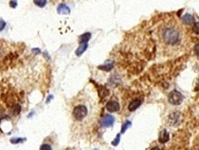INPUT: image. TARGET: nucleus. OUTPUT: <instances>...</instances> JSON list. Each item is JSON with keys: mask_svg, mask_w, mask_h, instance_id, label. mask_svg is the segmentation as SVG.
<instances>
[{"mask_svg": "<svg viewBox=\"0 0 199 150\" xmlns=\"http://www.w3.org/2000/svg\"><path fill=\"white\" fill-rule=\"evenodd\" d=\"M87 107L82 104H77L73 105V109L71 112V116L75 122H82L88 115Z\"/></svg>", "mask_w": 199, "mask_h": 150, "instance_id": "1", "label": "nucleus"}, {"mask_svg": "<svg viewBox=\"0 0 199 150\" xmlns=\"http://www.w3.org/2000/svg\"><path fill=\"white\" fill-rule=\"evenodd\" d=\"M163 40L168 44L174 45L180 41V34L172 28H168L163 32Z\"/></svg>", "mask_w": 199, "mask_h": 150, "instance_id": "2", "label": "nucleus"}, {"mask_svg": "<svg viewBox=\"0 0 199 150\" xmlns=\"http://www.w3.org/2000/svg\"><path fill=\"white\" fill-rule=\"evenodd\" d=\"M183 96L178 91L174 90L169 94V101L173 105H180L183 102Z\"/></svg>", "mask_w": 199, "mask_h": 150, "instance_id": "3", "label": "nucleus"}, {"mask_svg": "<svg viewBox=\"0 0 199 150\" xmlns=\"http://www.w3.org/2000/svg\"><path fill=\"white\" fill-rule=\"evenodd\" d=\"M115 123V119L111 115H106L102 118L101 121H100V124L103 127L105 128H109L111 127Z\"/></svg>", "mask_w": 199, "mask_h": 150, "instance_id": "4", "label": "nucleus"}, {"mask_svg": "<svg viewBox=\"0 0 199 150\" xmlns=\"http://www.w3.org/2000/svg\"><path fill=\"white\" fill-rule=\"evenodd\" d=\"M106 109H107L108 111L111 113L117 112V111L120 110V105L115 101H109L106 104Z\"/></svg>", "mask_w": 199, "mask_h": 150, "instance_id": "5", "label": "nucleus"}, {"mask_svg": "<svg viewBox=\"0 0 199 150\" xmlns=\"http://www.w3.org/2000/svg\"><path fill=\"white\" fill-rule=\"evenodd\" d=\"M180 113H173L171 114L169 116V124L171 125H176L178 124V123L180 120Z\"/></svg>", "mask_w": 199, "mask_h": 150, "instance_id": "6", "label": "nucleus"}, {"mask_svg": "<svg viewBox=\"0 0 199 150\" xmlns=\"http://www.w3.org/2000/svg\"><path fill=\"white\" fill-rule=\"evenodd\" d=\"M169 140V134L166 129L163 130L159 135V141L161 143H166Z\"/></svg>", "mask_w": 199, "mask_h": 150, "instance_id": "7", "label": "nucleus"}, {"mask_svg": "<svg viewBox=\"0 0 199 150\" xmlns=\"http://www.w3.org/2000/svg\"><path fill=\"white\" fill-rule=\"evenodd\" d=\"M141 104V101L139 99H135L132 101L129 104V106H128V109H129V110L131 111V112H133V111H135L137 108L139 107Z\"/></svg>", "mask_w": 199, "mask_h": 150, "instance_id": "8", "label": "nucleus"}, {"mask_svg": "<svg viewBox=\"0 0 199 150\" xmlns=\"http://www.w3.org/2000/svg\"><path fill=\"white\" fill-rule=\"evenodd\" d=\"M58 13L61 14H69L70 13V10L66 5L61 4L58 7Z\"/></svg>", "mask_w": 199, "mask_h": 150, "instance_id": "9", "label": "nucleus"}, {"mask_svg": "<svg viewBox=\"0 0 199 150\" xmlns=\"http://www.w3.org/2000/svg\"><path fill=\"white\" fill-rule=\"evenodd\" d=\"M91 38V33L89 32H86V33L83 34L81 36L79 37V44H84V43H87L89 41V39Z\"/></svg>", "mask_w": 199, "mask_h": 150, "instance_id": "10", "label": "nucleus"}, {"mask_svg": "<svg viewBox=\"0 0 199 150\" xmlns=\"http://www.w3.org/2000/svg\"><path fill=\"white\" fill-rule=\"evenodd\" d=\"M183 22L185 24H191L194 22V18L192 15L186 14L183 17Z\"/></svg>", "mask_w": 199, "mask_h": 150, "instance_id": "11", "label": "nucleus"}, {"mask_svg": "<svg viewBox=\"0 0 199 150\" xmlns=\"http://www.w3.org/2000/svg\"><path fill=\"white\" fill-rule=\"evenodd\" d=\"M87 47H88L87 43H84V44H81V45H80L79 47H78V49H77V50H76V55L78 56H81L82 54L83 53H84L85 51L86 50Z\"/></svg>", "mask_w": 199, "mask_h": 150, "instance_id": "12", "label": "nucleus"}, {"mask_svg": "<svg viewBox=\"0 0 199 150\" xmlns=\"http://www.w3.org/2000/svg\"><path fill=\"white\" fill-rule=\"evenodd\" d=\"M114 67L113 63H108V64L103 65H100L98 67V69L100 70L106 71V72H109V71L112 70Z\"/></svg>", "mask_w": 199, "mask_h": 150, "instance_id": "13", "label": "nucleus"}, {"mask_svg": "<svg viewBox=\"0 0 199 150\" xmlns=\"http://www.w3.org/2000/svg\"><path fill=\"white\" fill-rule=\"evenodd\" d=\"M21 110V107L19 104H15L14 106L12 107L11 113L14 115H18Z\"/></svg>", "mask_w": 199, "mask_h": 150, "instance_id": "14", "label": "nucleus"}, {"mask_svg": "<svg viewBox=\"0 0 199 150\" xmlns=\"http://www.w3.org/2000/svg\"><path fill=\"white\" fill-rule=\"evenodd\" d=\"M34 2L38 7L43 8L47 4V0H34Z\"/></svg>", "mask_w": 199, "mask_h": 150, "instance_id": "15", "label": "nucleus"}, {"mask_svg": "<svg viewBox=\"0 0 199 150\" xmlns=\"http://www.w3.org/2000/svg\"><path fill=\"white\" fill-rule=\"evenodd\" d=\"M131 125H132V123H131V122H129V121H126V123H125L124 124L122 125V128H121V134H124V133L125 132V131H126V130H127L128 128H129V127L131 126Z\"/></svg>", "mask_w": 199, "mask_h": 150, "instance_id": "16", "label": "nucleus"}, {"mask_svg": "<svg viewBox=\"0 0 199 150\" xmlns=\"http://www.w3.org/2000/svg\"><path fill=\"white\" fill-rule=\"evenodd\" d=\"M192 31H193L194 33L198 35L199 34V22L195 23V24H194L193 28H192Z\"/></svg>", "mask_w": 199, "mask_h": 150, "instance_id": "17", "label": "nucleus"}, {"mask_svg": "<svg viewBox=\"0 0 199 150\" xmlns=\"http://www.w3.org/2000/svg\"><path fill=\"white\" fill-rule=\"evenodd\" d=\"M120 137H121V135H120V134H118V135H117V137H116V138L115 139V140H113V141H112V144L113 145V146H118V143H119V142H120Z\"/></svg>", "mask_w": 199, "mask_h": 150, "instance_id": "18", "label": "nucleus"}, {"mask_svg": "<svg viewBox=\"0 0 199 150\" xmlns=\"http://www.w3.org/2000/svg\"><path fill=\"white\" fill-rule=\"evenodd\" d=\"M5 26V23L3 21H0V31L2 30L4 27Z\"/></svg>", "mask_w": 199, "mask_h": 150, "instance_id": "19", "label": "nucleus"}, {"mask_svg": "<svg viewBox=\"0 0 199 150\" xmlns=\"http://www.w3.org/2000/svg\"><path fill=\"white\" fill-rule=\"evenodd\" d=\"M41 149H51V147L49 145L44 144L41 146Z\"/></svg>", "mask_w": 199, "mask_h": 150, "instance_id": "20", "label": "nucleus"}, {"mask_svg": "<svg viewBox=\"0 0 199 150\" xmlns=\"http://www.w3.org/2000/svg\"><path fill=\"white\" fill-rule=\"evenodd\" d=\"M194 50H195V53H196L198 56H199V44H196V45L195 46V47H194Z\"/></svg>", "mask_w": 199, "mask_h": 150, "instance_id": "21", "label": "nucleus"}, {"mask_svg": "<svg viewBox=\"0 0 199 150\" xmlns=\"http://www.w3.org/2000/svg\"><path fill=\"white\" fill-rule=\"evenodd\" d=\"M17 5V3L15 1H11V2H10L11 7H12V8H16Z\"/></svg>", "mask_w": 199, "mask_h": 150, "instance_id": "22", "label": "nucleus"}, {"mask_svg": "<svg viewBox=\"0 0 199 150\" xmlns=\"http://www.w3.org/2000/svg\"><path fill=\"white\" fill-rule=\"evenodd\" d=\"M195 91H199V79H198V83H197L196 86H195Z\"/></svg>", "mask_w": 199, "mask_h": 150, "instance_id": "23", "label": "nucleus"}]
</instances>
